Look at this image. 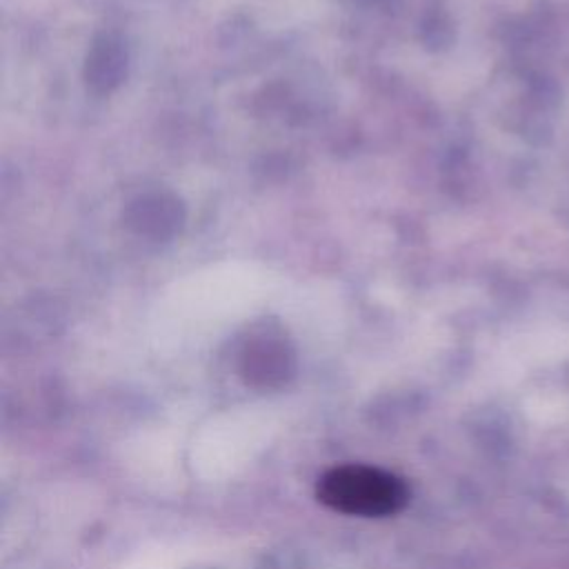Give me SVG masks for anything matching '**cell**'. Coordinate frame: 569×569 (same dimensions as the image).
Masks as SVG:
<instances>
[{"label":"cell","mask_w":569,"mask_h":569,"mask_svg":"<svg viewBox=\"0 0 569 569\" xmlns=\"http://www.w3.org/2000/svg\"><path fill=\"white\" fill-rule=\"evenodd\" d=\"M318 500L347 516L382 518L398 513L407 500L409 489L391 471L371 465H338L318 478Z\"/></svg>","instance_id":"6da1fadb"},{"label":"cell","mask_w":569,"mask_h":569,"mask_svg":"<svg viewBox=\"0 0 569 569\" xmlns=\"http://www.w3.org/2000/svg\"><path fill=\"white\" fill-rule=\"evenodd\" d=\"M124 222L138 236L169 240L182 229L184 207L180 198L169 191H149L127 204Z\"/></svg>","instance_id":"7a4b0ae2"},{"label":"cell","mask_w":569,"mask_h":569,"mask_svg":"<svg viewBox=\"0 0 569 569\" xmlns=\"http://www.w3.org/2000/svg\"><path fill=\"white\" fill-rule=\"evenodd\" d=\"M127 47L113 33H100L84 58V80L93 93H111L127 76Z\"/></svg>","instance_id":"3957f363"}]
</instances>
